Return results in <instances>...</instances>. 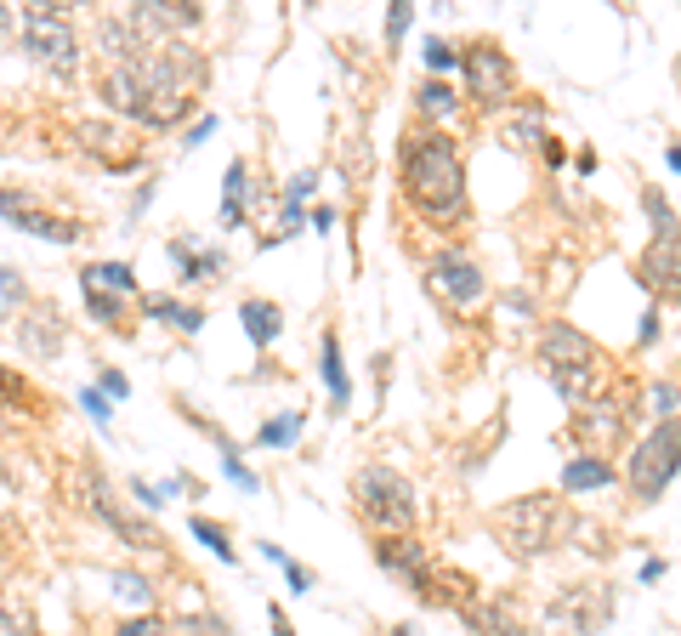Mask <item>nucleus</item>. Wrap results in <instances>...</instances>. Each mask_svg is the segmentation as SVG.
Segmentation results:
<instances>
[{"label": "nucleus", "instance_id": "nucleus-2", "mask_svg": "<svg viewBox=\"0 0 681 636\" xmlns=\"http://www.w3.org/2000/svg\"><path fill=\"white\" fill-rule=\"evenodd\" d=\"M398 182H403V199L426 222H437V228L466 222V165H460V142L449 131L409 125L398 137Z\"/></svg>", "mask_w": 681, "mask_h": 636}, {"label": "nucleus", "instance_id": "nucleus-27", "mask_svg": "<svg viewBox=\"0 0 681 636\" xmlns=\"http://www.w3.org/2000/svg\"><path fill=\"white\" fill-rule=\"evenodd\" d=\"M0 409H35V387L18 370H0Z\"/></svg>", "mask_w": 681, "mask_h": 636}, {"label": "nucleus", "instance_id": "nucleus-5", "mask_svg": "<svg viewBox=\"0 0 681 636\" xmlns=\"http://www.w3.org/2000/svg\"><path fill=\"white\" fill-rule=\"evenodd\" d=\"M352 506H358V517H364L375 534H409L415 517H420L415 483H409L398 466H386V460L358 466V477H352Z\"/></svg>", "mask_w": 681, "mask_h": 636}, {"label": "nucleus", "instance_id": "nucleus-14", "mask_svg": "<svg viewBox=\"0 0 681 636\" xmlns=\"http://www.w3.org/2000/svg\"><path fill=\"white\" fill-rule=\"evenodd\" d=\"M375 563L386 568V574H398L403 585H409V591H420V585L432 580V551L420 546L415 534H381V540H375Z\"/></svg>", "mask_w": 681, "mask_h": 636}, {"label": "nucleus", "instance_id": "nucleus-36", "mask_svg": "<svg viewBox=\"0 0 681 636\" xmlns=\"http://www.w3.org/2000/svg\"><path fill=\"white\" fill-rule=\"evenodd\" d=\"M12 35H18V12H12V6H0V46H6Z\"/></svg>", "mask_w": 681, "mask_h": 636}, {"label": "nucleus", "instance_id": "nucleus-41", "mask_svg": "<svg viewBox=\"0 0 681 636\" xmlns=\"http://www.w3.org/2000/svg\"><path fill=\"white\" fill-rule=\"evenodd\" d=\"M664 159H670V171H681V148H670V154H664Z\"/></svg>", "mask_w": 681, "mask_h": 636}, {"label": "nucleus", "instance_id": "nucleus-26", "mask_svg": "<svg viewBox=\"0 0 681 636\" xmlns=\"http://www.w3.org/2000/svg\"><path fill=\"white\" fill-rule=\"evenodd\" d=\"M301 426H307V415H301V409H284L279 421H267L262 432H256V443H296Z\"/></svg>", "mask_w": 681, "mask_h": 636}, {"label": "nucleus", "instance_id": "nucleus-16", "mask_svg": "<svg viewBox=\"0 0 681 636\" xmlns=\"http://www.w3.org/2000/svg\"><path fill=\"white\" fill-rule=\"evenodd\" d=\"M619 472H613V460L602 455H574L562 460V495H596V489H613Z\"/></svg>", "mask_w": 681, "mask_h": 636}, {"label": "nucleus", "instance_id": "nucleus-34", "mask_svg": "<svg viewBox=\"0 0 681 636\" xmlns=\"http://www.w3.org/2000/svg\"><path fill=\"white\" fill-rule=\"evenodd\" d=\"M409 18H415V6H392V12H386V40H398L403 29H409Z\"/></svg>", "mask_w": 681, "mask_h": 636}, {"label": "nucleus", "instance_id": "nucleus-21", "mask_svg": "<svg viewBox=\"0 0 681 636\" xmlns=\"http://www.w3.org/2000/svg\"><path fill=\"white\" fill-rule=\"evenodd\" d=\"M415 108L426 114V120H449L454 108H460V97H454V86H443V80H420V86H415Z\"/></svg>", "mask_w": 681, "mask_h": 636}, {"label": "nucleus", "instance_id": "nucleus-33", "mask_svg": "<svg viewBox=\"0 0 681 636\" xmlns=\"http://www.w3.org/2000/svg\"><path fill=\"white\" fill-rule=\"evenodd\" d=\"M653 409H659V421H670V415L681 409V387H676V381H659V387H653Z\"/></svg>", "mask_w": 681, "mask_h": 636}, {"label": "nucleus", "instance_id": "nucleus-9", "mask_svg": "<svg viewBox=\"0 0 681 636\" xmlns=\"http://www.w3.org/2000/svg\"><path fill=\"white\" fill-rule=\"evenodd\" d=\"M18 35H23V52L35 57L40 69L52 74H74V63H80V40H74V23L63 6H23L18 12Z\"/></svg>", "mask_w": 681, "mask_h": 636}, {"label": "nucleus", "instance_id": "nucleus-22", "mask_svg": "<svg viewBox=\"0 0 681 636\" xmlns=\"http://www.w3.org/2000/svg\"><path fill=\"white\" fill-rule=\"evenodd\" d=\"M324 387H330V398L341 409H347V364H341V341H335V330H324Z\"/></svg>", "mask_w": 681, "mask_h": 636}, {"label": "nucleus", "instance_id": "nucleus-39", "mask_svg": "<svg viewBox=\"0 0 681 636\" xmlns=\"http://www.w3.org/2000/svg\"><path fill=\"white\" fill-rule=\"evenodd\" d=\"M103 387L114 392V398H125V392H131V387H125V375H114V370H103Z\"/></svg>", "mask_w": 681, "mask_h": 636}, {"label": "nucleus", "instance_id": "nucleus-1", "mask_svg": "<svg viewBox=\"0 0 681 636\" xmlns=\"http://www.w3.org/2000/svg\"><path fill=\"white\" fill-rule=\"evenodd\" d=\"M205 86V57L188 40H142L137 57L103 69V103L131 114L148 131H171L193 114V91Z\"/></svg>", "mask_w": 681, "mask_h": 636}, {"label": "nucleus", "instance_id": "nucleus-30", "mask_svg": "<svg viewBox=\"0 0 681 636\" xmlns=\"http://www.w3.org/2000/svg\"><path fill=\"white\" fill-rule=\"evenodd\" d=\"M114 591L125 602H154V585L142 580V574H131V568H114Z\"/></svg>", "mask_w": 681, "mask_h": 636}, {"label": "nucleus", "instance_id": "nucleus-11", "mask_svg": "<svg viewBox=\"0 0 681 636\" xmlns=\"http://www.w3.org/2000/svg\"><path fill=\"white\" fill-rule=\"evenodd\" d=\"M426 290H432L443 307H454V313H472L477 301L489 296V279H483L477 256H466V250H432V262H426Z\"/></svg>", "mask_w": 681, "mask_h": 636}, {"label": "nucleus", "instance_id": "nucleus-18", "mask_svg": "<svg viewBox=\"0 0 681 636\" xmlns=\"http://www.w3.org/2000/svg\"><path fill=\"white\" fill-rule=\"evenodd\" d=\"M239 318H245V336L256 341V347H273V341H279V330H284L279 301H262V296L239 301Z\"/></svg>", "mask_w": 681, "mask_h": 636}, {"label": "nucleus", "instance_id": "nucleus-15", "mask_svg": "<svg viewBox=\"0 0 681 636\" xmlns=\"http://www.w3.org/2000/svg\"><path fill=\"white\" fill-rule=\"evenodd\" d=\"M0 216H6L12 228H23V233L52 239V245H74V239H80V228H74V222H63V216H52V211H40L35 199H23V194H6V188H0Z\"/></svg>", "mask_w": 681, "mask_h": 636}, {"label": "nucleus", "instance_id": "nucleus-20", "mask_svg": "<svg viewBox=\"0 0 681 636\" xmlns=\"http://www.w3.org/2000/svg\"><path fill=\"white\" fill-rule=\"evenodd\" d=\"M642 211H647V222H653V239H681V216H676V205L664 199V188H642Z\"/></svg>", "mask_w": 681, "mask_h": 636}, {"label": "nucleus", "instance_id": "nucleus-8", "mask_svg": "<svg viewBox=\"0 0 681 636\" xmlns=\"http://www.w3.org/2000/svg\"><path fill=\"white\" fill-rule=\"evenodd\" d=\"M460 69H466V103L477 114H494V108L517 103V63L500 40H472L460 52Z\"/></svg>", "mask_w": 681, "mask_h": 636}, {"label": "nucleus", "instance_id": "nucleus-37", "mask_svg": "<svg viewBox=\"0 0 681 636\" xmlns=\"http://www.w3.org/2000/svg\"><path fill=\"white\" fill-rule=\"evenodd\" d=\"M664 568H670V563H664V557H647V563H642V585L664 580Z\"/></svg>", "mask_w": 681, "mask_h": 636}, {"label": "nucleus", "instance_id": "nucleus-4", "mask_svg": "<svg viewBox=\"0 0 681 636\" xmlns=\"http://www.w3.org/2000/svg\"><path fill=\"white\" fill-rule=\"evenodd\" d=\"M540 370L568 404H602L619 381L608 353L596 347L579 324H545L540 330Z\"/></svg>", "mask_w": 681, "mask_h": 636}, {"label": "nucleus", "instance_id": "nucleus-13", "mask_svg": "<svg viewBox=\"0 0 681 636\" xmlns=\"http://www.w3.org/2000/svg\"><path fill=\"white\" fill-rule=\"evenodd\" d=\"M636 279L647 296L681 301V239H647V250L636 256Z\"/></svg>", "mask_w": 681, "mask_h": 636}, {"label": "nucleus", "instance_id": "nucleus-38", "mask_svg": "<svg viewBox=\"0 0 681 636\" xmlns=\"http://www.w3.org/2000/svg\"><path fill=\"white\" fill-rule=\"evenodd\" d=\"M80 404H86L91 415H97V421H108V404H103V392H80Z\"/></svg>", "mask_w": 681, "mask_h": 636}, {"label": "nucleus", "instance_id": "nucleus-6", "mask_svg": "<svg viewBox=\"0 0 681 636\" xmlns=\"http://www.w3.org/2000/svg\"><path fill=\"white\" fill-rule=\"evenodd\" d=\"M676 472H681V415H670V421H653V432H647L625 460L630 506H636V512L659 506V495L676 483Z\"/></svg>", "mask_w": 681, "mask_h": 636}, {"label": "nucleus", "instance_id": "nucleus-32", "mask_svg": "<svg viewBox=\"0 0 681 636\" xmlns=\"http://www.w3.org/2000/svg\"><path fill=\"white\" fill-rule=\"evenodd\" d=\"M420 57H426V69H454V63H460V52H454V46H449V40H426V52H420Z\"/></svg>", "mask_w": 681, "mask_h": 636}, {"label": "nucleus", "instance_id": "nucleus-7", "mask_svg": "<svg viewBox=\"0 0 681 636\" xmlns=\"http://www.w3.org/2000/svg\"><path fill=\"white\" fill-rule=\"evenodd\" d=\"M74 495H80V506H86L97 523H108V529L120 534L131 551H165V534H159L154 523H142V517L125 512L120 495H114V483L103 477L97 460H74Z\"/></svg>", "mask_w": 681, "mask_h": 636}, {"label": "nucleus", "instance_id": "nucleus-19", "mask_svg": "<svg viewBox=\"0 0 681 636\" xmlns=\"http://www.w3.org/2000/svg\"><path fill=\"white\" fill-rule=\"evenodd\" d=\"M80 284H86V290H103V296L114 290L120 301L137 290V279H131V267H125V262H91L86 273H80Z\"/></svg>", "mask_w": 681, "mask_h": 636}, {"label": "nucleus", "instance_id": "nucleus-17", "mask_svg": "<svg viewBox=\"0 0 681 636\" xmlns=\"http://www.w3.org/2000/svg\"><path fill=\"white\" fill-rule=\"evenodd\" d=\"M460 619H466L477 636H523L517 614H511L500 597H477V602H466V608H460Z\"/></svg>", "mask_w": 681, "mask_h": 636}, {"label": "nucleus", "instance_id": "nucleus-23", "mask_svg": "<svg viewBox=\"0 0 681 636\" xmlns=\"http://www.w3.org/2000/svg\"><path fill=\"white\" fill-rule=\"evenodd\" d=\"M0 636H40L35 631V608L18 597H0Z\"/></svg>", "mask_w": 681, "mask_h": 636}, {"label": "nucleus", "instance_id": "nucleus-31", "mask_svg": "<svg viewBox=\"0 0 681 636\" xmlns=\"http://www.w3.org/2000/svg\"><path fill=\"white\" fill-rule=\"evenodd\" d=\"M114 636H171V625H165L159 614H137V619H120Z\"/></svg>", "mask_w": 681, "mask_h": 636}, {"label": "nucleus", "instance_id": "nucleus-42", "mask_svg": "<svg viewBox=\"0 0 681 636\" xmlns=\"http://www.w3.org/2000/svg\"><path fill=\"white\" fill-rule=\"evenodd\" d=\"M392 636H420L415 625H392Z\"/></svg>", "mask_w": 681, "mask_h": 636}, {"label": "nucleus", "instance_id": "nucleus-28", "mask_svg": "<svg viewBox=\"0 0 681 636\" xmlns=\"http://www.w3.org/2000/svg\"><path fill=\"white\" fill-rule=\"evenodd\" d=\"M86 307H91V318H103L108 330H125V301H120V296H103V290H86Z\"/></svg>", "mask_w": 681, "mask_h": 636}, {"label": "nucleus", "instance_id": "nucleus-3", "mask_svg": "<svg viewBox=\"0 0 681 636\" xmlns=\"http://www.w3.org/2000/svg\"><path fill=\"white\" fill-rule=\"evenodd\" d=\"M489 529H494V540L506 546V557L534 563V557H551L557 546L574 540L579 517H574V506H568L562 495L534 489V495H517V500H506V506H494Z\"/></svg>", "mask_w": 681, "mask_h": 636}, {"label": "nucleus", "instance_id": "nucleus-12", "mask_svg": "<svg viewBox=\"0 0 681 636\" xmlns=\"http://www.w3.org/2000/svg\"><path fill=\"white\" fill-rule=\"evenodd\" d=\"M630 415H636L630 404H608V398H602V404H585L574 421H568V438H574L579 455H602V460H608L613 449L625 443Z\"/></svg>", "mask_w": 681, "mask_h": 636}, {"label": "nucleus", "instance_id": "nucleus-35", "mask_svg": "<svg viewBox=\"0 0 681 636\" xmlns=\"http://www.w3.org/2000/svg\"><path fill=\"white\" fill-rule=\"evenodd\" d=\"M284 580H290V591H307V585H313V574H307V568H296V563H284Z\"/></svg>", "mask_w": 681, "mask_h": 636}, {"label": "nucleus", "instance_id": "nucleus-24", "mask_svg": "<svg viewBox=\"0 0 681 636\" xmlns=\"http://www.w3.org/2000/svg\"><path fill=\"white\" fill-rule=\"evenodd\" d=\"M222 222H227V228H239V222H245V159H233V165H227V205H222Z\"/></svg>", "mask_w": 681, "mask_h": 636}, {"label": "nucleus", "instance_id": "nucleus-10", "mask_svg": "<svg viewBox=\"0 0 681 636\" xmlns=\"http://www.w3.org/2000/svg\"><path fill=\"white\" fill-rule=\"evenodd\" d=\"M613 614H619L613 585L608 580H579V585H562L557 597H551V608H545V631L551 636H596Z\"/></svg>", "mask_w": 681, "mask_h": 636}, {"label": "nucleus", "instance_id": "nucleus-40", "mask_svg": "<svg viewBox=\"0 0 681 636\" xmlns=\"http://www.w3.org/2000/svg\"><path fill=\"white\" fill-rule=\"evenodd\" d=\"M267 619H273V631H279V636H296V631H290V619H284L279 608H273V614H267Z\"/></svg>", "mask_w": 681, "mask_h": 636}, {"label": "nucleus", "instance_id": "nucleus-25", "mask_svg": "<svg viewBox=\"0 0 681 636\" xmlns=\"http://www.w3.org/2000/svg\"><path fill=\"white\" fill-rule=\"evenodd\" d=\"M148 313H154V318H171L176 330H188V336L205 324V313H199V307H182V301H171V296H154V301H148Z\"/></svg>", "mask_w": 681, "mask_h": 636}, {"label": "nucleus", "instance_id": "nucleus-29", "mask_svg": "<svg viewBox=\"0 0 681 636\" xmlns=\"http://www.w3.org/2000/svg\"><path fill=\"white\" fill-rule=\"evenodd\" d=\"M193 534H199V540H205V546L216 551V557H222V563H233V557H239V551H233V540H227V529H222V523H210V517H193Z\"/></svg>", "mask_w": 681, "mask_h": 636}]
</instances>
